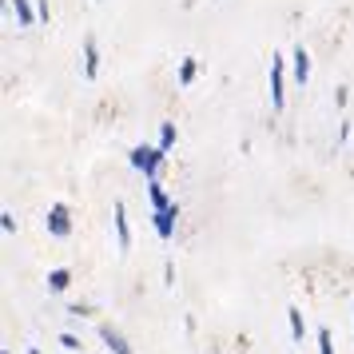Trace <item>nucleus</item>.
<instances>
[{
    "label": "nucleus",
    "instance_id": "13",
    "mask_svg": "<svg viewBox=\"0 0 354 354\" xmlns=\"http://www.w3.org/2000/svg\"><path fill=\"white\" fill-rule=\"evenodd\" d=\"M195 72H199V60H195V56H187V60L179 64V88H187V84L195 80Z\"/></svg>",
    "mask_w": 354,
    "mask_h": 354
},
{
    "label": "nucleus",
    "instance_id": "17",
    "mask_svg": "<svg viewBox=\"0 0 354 354\" xmlns=\"http://www.w3.org/2000/svg\"><path fill=\"white\" fill-rule=\"evenodd\" d=\"M60 346H64V351H80V338L76 335H60Z\"/></svg>",
    "mask_w": 354,
    "mask_h": 354
},
{
    "label": "nucleus",
    "instance_id": "15",
    "mask_svg": "<svg viewBox=\"0 0 354 354\" xmlns=\"http://www.w3.org/2000/svg\"><path fill=\"white\" fill-rule=\"evenodd\" d=\"M319 354H335V342H330V330H319Z\"/></svg>",
    "mask_w": 354,
    "mask_h": 354
},
{
    "label": "nucleus",
    "instance_id": "11",
    "mask_svg": "<svg viewBox=\"0 0 354 354\" xmlns=\"http://www.w3.org/2000/svg\"><path fill=\"white\" fill-rule=\"evenodd\" d=\"M12 8H17L20 28H32V24H36V12H32V4H28V0H12Z\"/></svg>",
    "mask_w": 354,
    "mask_h": 354
},
{
    "label": "nucleus",
    "instance_id": "10",
    "mask_svg": "<svg viewBox=\"0 0 354 354\" xmlns=\"http://www.w3.org/2000/svg\"><path fill=\"white\" fill-rule=\"evenodd\" d=\"M287 322H290V338H295V342H303L306 322H303V310H299V306H290V310H287Z\"/></svg>",
    "mask_w": 354,
    "mask_h": 354
},
{
    "label": "nucleus",
    "instance_id": "1",
    "mask_svg": "<svg viewBox=\"0 0 354 354\" xmlns=\"http://www.w3.org/2000/svg\"><path fill=\"white\" fill-rule=\"evenodd\" d=\"M128 160H131V167H136V171H144L147 179H156V167L167 160V151H163V147H131Z\"/></svg>",
    "mask_w": 354,
    "mask_h": 354
},
{
    "label": "nucleus",
    "instance_id": "18",
    "mask_svg": "<svg viewBox=\"0 0 354 354\" xmlns=\"http://www.w3.org/2000/svg\"><path fill=\"white\" fill-rule=\"evenodd\" d=\"M28 354H40V351H36V346H32V351H28Z\"/></svg>",
    "mask_w": 354,
    "mask_h": 354
},
{
    "label": "nucleus",
    "instance_id": "7",
    "mask_svg": "<svg viewBox=\"0 0 354 354\" xmlns=\"http://www.w3.org/2000/svg\"><path fill=\"white\" fill-rule=\"evenodd\" d=\"M96 72H100V52H96V40L88 36V40H84V76L92 80Z\"/></svg>",
    "mask_w": 354,
    "mask_h": 354
},
{
    "label": "nucleus",
    "instance_id": "2",
    "mask_svg": "<svg viewBox=\"0 0 354 354\" xmlns=\"http://www.w3.org/2000/svg\"><path fill=\"white\" fill-rule=\"evenodd\" d=\"M283 80H287V72H283V56H271V108L274 112H283V100H287Z\"/></svg>",
    "mask_w": 354,
    "mask_h": 354
},
{
    "label": "nucleus",
    "instance_id": "9",
    "mask_svg": "<svg viewBox=\"0 0 354 354\" xmlns=\"http://www.w3.org/2000/svg\"><path fill=\"white\" fill-rule=\"evenodd\" d=\"M147 195H151V207H156V211L171 207V199H167V192H163L160 179H147Z\"/></svg>",
    "mask_w": 354,
    "mask_h": 354
},
{
    "label": "nucleus",
    "instance_id": "6",
    "mask_svg": "<svg viewBox=\"0 0 354 354\" xmlns=\"http://www.w3.org/2000/svg\"><path fill=\"white\" fill-rule=\"evenodd\" d=\"M290 64H295V80H299V84L310 80V52H306L303 44H299V48L290 52Z\"/></svg>",
    "mask_w": 354,
    "mask_h": 354
},
{
    "label": "nucleus",
    "instance_id": "12",
    "mask_svg": "<svg viewBox=\"0 0 354 354\" xmlns=\"http://www.w3.org/2000/svg\"><path fill=\"white\" fill-rule=\"evenodd\" d=\"M48 287H52V290H68V287H72V271H68V267H56V271H48Z\"/></svg>",
    "mask_w": 354,
    "mask_h": 354
},
{
    "label": "nucleus",
    "instance_id": "3",
    "mask_svg": "<svg viewBox=\"0 0 354 354\" xmlns=\"http://www.w3.org/2000/svg\"><path fill=\"white\" fill-rule=\"evenodd\" d=\"M48 235H56V239L72 235V219H68L64 203H52V207H48Z\"/></svg>",
    "mask_w": 354,
    "mask_h": 354
},
{
    "label": "nucleus",
    "instance_id": "5",
    "mask_svg": "<svg viewBox=\"0 0 354 354\" xmlns=\"http://www.w3.org/2000/svg\"><path fill=\"white\" fill-rule=\"evenodd\" d=\"M112 219H115V239H120V251H128V247H131V231H128V211H124V203H115V207H112Z\"/></svg>",
    "mask_w": 354,
    "mask_h": 354
},
{
    "label": "nucleus",
    "instance_id": "16",
    "mask_svg": "<svg viewBox=\"0 0 354 354\" xmlns=\"http://www.w3.org/2000/svg\"><path fill=\"white\" fill-rule=\"evenodd\" d=\"M0 227H4V235H12V231H17V219H12V211H4V215H0Z\"/></svg>",
    "mask_w": 354,
    "mask_h": 354
},
{
    "label": "nucleus",
    "instance_id": "14",
    "mask_svg": "<svg viewBox=\"0 0 354 354\" xmlns=\"http://www.w3.org/2000/svg\"><path fill=\"white\" fill-rule=\"evenodd\" d=\"M171 144H176V124H163V131H160V147H163V151H171Z\"/></svg>",
    "mask_w": 354,
    "mask_h": 354
},
{
    "label": "nucleus",
    "instance_id": "4",
    "mask_svg": "<svg viewBox=\"0 0 354 354\" xmlns=\"http://www.w3.org/2000/svg\"><path fill=\"white\" fill-rule=\"evenodd\" d=\"M151 219H156V235H160V239L167 243V239H171V235H176L179 203H171V207H163V211H156V215H151Z\"/></svg>",
    "mask_w": 354,
    "mask_h": 354
},
{
    "label": "nucleus",
    "instance_id": "8",
    "mask_svg": "<svg viewBox=\"0 0 354 354\" xmlns=\"http://www.w3.org/2000/svg\"><path fill=\"white\" fill-rule=\"evenodd\" d=\"M100 338L108 342V351H112V354H131V346H128V342H124L120 335H115L112 326H100Z\"/></svg>",
    "mask_w": 354,
    "mask_h": 354
}]
</instances>
